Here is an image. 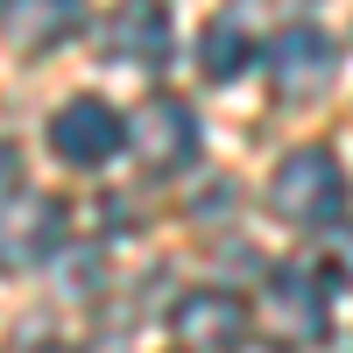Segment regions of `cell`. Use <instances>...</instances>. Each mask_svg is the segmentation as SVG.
<instances>
[{
    "instance_id": "cell-1",
    "label": "cell",
    "mask_w": 353,
    "mask_h": 353,
    "mask_svg": "<svg viewBox=\"0 0 353 353\" xmlns=\"http://www.w3.org/2000/svg\"><path fill=\"white\" fill-rule=\"evenodd\" d=\"M269 205L290 219V226H332L339 212H346V170H339V156H325V149H297V156H283L276 163V176H269Z\"/></svg>"
},
{
    "instance_id": "cell-2",
    "label": "cell",
    "mask_w": 353,
    "mask_h": 353,
    "mask_svg": "<svg viewBox=\"0 0 353 353\" xmlns=\"http://www.w3.org/2000/svg\"><path fill=\"white\" fill-rule=\"evenodd\" d=\"M121 113H113L106 99H71V106H57L50 113V149L64 156L71 170H99L113 149H121Z\"/></svg>"
},
{
    "instance_id": "cell-3",
    "label": "cell",
    "mask_w": 353,
    "mask_h": 353,
    "mask_svg": "<svg viewBox=\"0 0 353 353\" xmlns=\"http://www.w3.org/2000/svg\"><path fill=\"white\" fill-rule=\"evenodd\" d=\"M57 241H64V205L57 198L28 191L0 205V269H36V261H50Z\"/></svg>"
},
{
    "instance_id": "cell-4",
    "label": "cell",
    "mask_w": 353,
    "mask_h": 353,
    "mask_svg": "<svg viewBox=\"0 0 353 353\" xmlns=\"http://www.w3.org/2000/svg\"><path fill=\"white\" fill-rule=\"evenodd\" d=\"M128 141H134V156L149 170H176L198 149V121H191L184 99H141L134 121H128Z\"/></svg>"
},
{
    "instance_id": "cell-5",
    "label": "cell",
    "mask_w": 353,
    "mask_h": 353,
    "mask_svg": "<svg viewBox=\"0 0 353 353\" xmlns=\"http://www.w3.org/2000/svg\"><path fill=\"white\" fill-rule=\"evenodd\" d=\"M332 36L325 28H283L276 36V50H269V71H276V92H290V99H311V92H325L332 85Z\"/></svg>"
},
{
    "instance_id": "cell-6",
    "label": "cell",
    "mask_w": 353,
    "mask_h": 353,
    "mask_svg": "<svg viewBox=\"0 0 353 353\" xmlns=\"http://www.w3.org/2000/svg\"><path fill=\"white\" fill-rule=\"evenodd\" d=\"M170 325H176V339H184V346L219 353V346H241L248 318H241V297H226V290H191V297L170 311Z\"/></svg>"
},
{
    "instance_id": "cell-7",
    "label": "cell",
    "mask_w": 353,
    "mask_h": 353,
    "mask_svg": "<svg viewBox=\"0 0 353 353\" xmlns=\"http://www.w3.org/2000/svg\"><path fill=\"white\" fill-rule=\"evenodd\" d=\"M269 325L283 332V339H297V346H318L325 339V304H318V283L304 276V269H276L269 276Z\"/></svg>"
},
{
    "instance_id": "cell-8",
    "label": "cell",
    "mask_w": 353,
    "mask_h": 353,
    "mask_svg": "<svg viewBox=\"0 0 353 353\" xmlns=\"http://www.w3.org/2000/svg\"><path fill=\"white\" fill-rule=\"evenodd\" d=\"M113 57H128V64H170V8L163 0H128L121 14H113Z\"/></svg>"
},
{
    "instance_id": "cell-9",
    "label": "cell",
    "mask_w": 353,
    "mask_h": 353,
    "mask_svg": "<svg viewBox=\"0 0 353 353\" xmlns=\"http://www.w3.org/2000/svg\"><path fill=\"white\" fill-rule=\"evenodd\" d=\"M0 14H8V36L21 50H50L85 21V0H8Z\"/></svg>"
},
{
    "instance_id": "cell-10",
    "label": "cell",
    "mask_w": 353,
    "mask_h": 353,
    "mask_svg": "<svg viewBox=\"0 0 353 353\" xmlns=\"http://www.w3.org/2000/svg\"><path fill=\"white\" fill-rule=\"evenodd\" d=\"M254 64V36H248V28L241 21H212V28H205V36H198V71L205 78H241Z\"/></svg>"
},
{
    "instance_id": "cell-11",
    "label": "cell",
    "mask_w": 353,
    "mask_h": 353,
    "mask_svg": "<svg viewBox=\"0 0 353 353\" xmlns=\"http://www.w3.org/2000/svg\"><path fill=\"white\" fill-rule=\"evenodd\" d=\"M332 261H339V283L353 290V233H346V241H339V254H332Z\"/></svg>"
},
{
    "instance_id": "cell-12",
    "label": "cell",
    "mask_w": 353,
    "mask_h": 353,
    "mask_svg": "<svg viewBox=\"0 0 353 353\" xmlns=\"http://www.w3.org/2000/svg\"><path fill=\"white\" fill-rule=\"evenodd\" d=\"M8 170H14V156H8V149H0V176H8Z\"/></svg>"
}]
</instances>
